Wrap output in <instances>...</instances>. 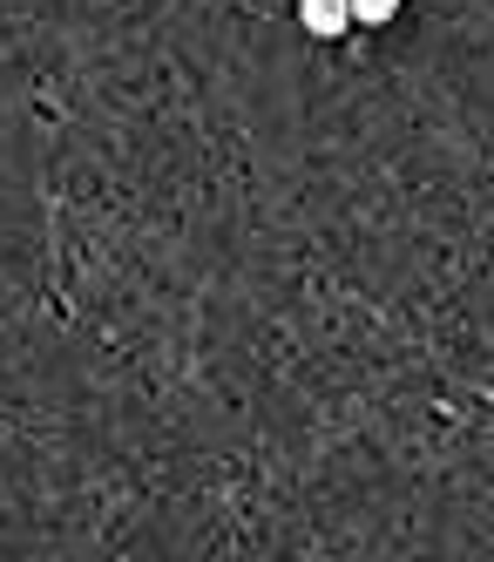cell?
Returning a JSON list of instances; mask_svg holds the SVG:
<instances>
[{
    "label": "cell",
    "instance_id": "6da1fadb",
    "mask_svg": "<svg viewBox=\"0 0 494 562\" xmlns=\"http://www.w3.org/2000/svg\"><path fill=\"white\" fill-rule=\"evenodd\" d=\"M299 27L312 34V42H339V34L352 27V8L346 0H299Z\"/></svg>",
    "mask_w": 494,
    "mask_h": 562
},
{
    "label": "cell",
    "instance_id": "7a4b0ae2",
    "mask_svg": "<svg viewBox=\"0 0 494 562\" xmlns=\"http://www.w3.org/2000/svg\"><path fill=\"white\" fill-rule=\"evenodd\" d=\"M352 8V27H386L400 14V0H346Z\"/></svg>",
    "mask_w": 494,
    "mask_h": 562
}]
</instances>
